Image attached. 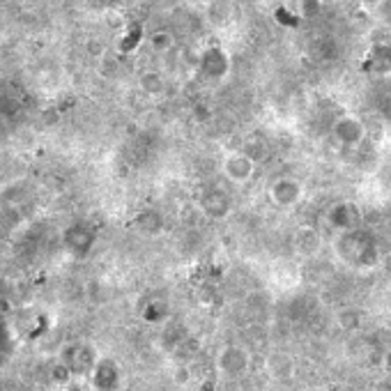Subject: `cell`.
Segmentation results:
<instances>
[{
	"instance_id": "6da1fadb",
	"label": "cell",
	"mask_w": 391,
	"mask_h": 391,
	"mask_svg": "<svg viewBox=\"0 0 391 391\" xmlns=\"http://www.w3.org/2000/svg\"><path fill=\"white\" fill-rule=\"evenodd\" d=\"M223 171L232 180V182H246L251 175H254V164H251L246 157H230V159L223 164Z\"/></svg>"
}]
</instances>
